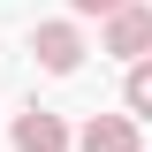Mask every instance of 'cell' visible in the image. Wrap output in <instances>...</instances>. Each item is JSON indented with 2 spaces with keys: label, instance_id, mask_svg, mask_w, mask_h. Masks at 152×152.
<instances>
[{
  "label": "cell",
  "instance_id": "cell-1",
  "mask_svg": "<svg viewBox=\"0 0 152 152\" xmlns=\"http://www.w3.org/2000/svg\"><path fill=\"white\" fill-rule=\"evenodd\" d=\"M99 46L122 53V61H145L152 53V8H145V0H122V8L107 15V38H99Z\"/></svg>",
  "mask_w": 152,
  "mask_h": 152
},
{
  "label": "cell",
  "instance_id": "cell-2",
  "mask_svg": "<svg viewBox=\"0 0 152 152\" xmlns=\"http://www.w3.org/2000/svg\"><path fill=\"white\" fill-rule=\"evenodd\" d=\"M31 53L46 76H76V61H84V31L76 23H38L31 31Z\"/></svg>",
  "mask_w": 152,
  "mask_h": 152
},
{
  "label": "cell",
  "instance_id": "cell-3",
  "mask_svg": "<svg viewBox=\"0 0 152 152\" xmlns=\"http://www.w3.org/2000/svg\"><path fill=\"white\" fill-rule=\"evenodd\" d=\"M76 152H145L137 145V114H91L84 137H76Z\"/></svg>",
  "mask_w": 152,
  "mask_h": 152
},
{
  "label": "cell",
  "instance_id": "cell-4",
  "mask_svg": "<svg viewBox=\"0 0 152 152\" xmlns=\"http://www.w3.org/2000/svg\"><path fill=\"white\" fill-rule=\"evenodd\" d=\"M15 152H69V122L46 114V107L15 114Z\"/></svg>",
  "mask_w": 152,
  "mask_h": 152
},
{
  "label": "cell",
  "instance_id": "cell-5",
  "mask_svg": "<svg viewBox=\"0 0 152 152\" xmlns=\"http://www.w3.org/2000/svg\"><path fill=\"white\" fill-rule=\"evenodd\" d=\"M122 107L137 114V122H152V53L129 61V84H122Z\"/></svg>",
  "mask_w": 152,
  "mask_h": 152
},
{
  "label": "cell",
  "instance_id": "cell-6",
  "mask_svg": "<svg viewBox=\"0 0 152 152\" xmlns=\"http://www.w3.org/2000/svg\"><path fill=\"white\" fill-rule=\"evenodd\" d=\"M76 15H114V8H122V0H69Z\"/></svg>",
  "mask_w": 152,
  "mask_h": 152
}]
</instances>
